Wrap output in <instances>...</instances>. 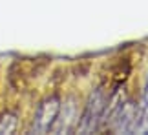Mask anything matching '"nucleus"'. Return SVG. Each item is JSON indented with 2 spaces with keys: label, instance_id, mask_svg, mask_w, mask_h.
<instances>
[{
  "label": "nucleus",
  "instance_id": "obj_2",
  "mask_svg": "<svg viewBox=\"0 0 148 135\" xmlns=\"http://www.w3.org/2000/svg\"><path fill=\"white\" fill-rule=\"evenodd\" d=\"M57 113H59V100L57 99H49V100H46V102H42L40 106H38L33 130L38 132V133H46L51 128V124L55 122Z\"/></svg>",
  "mask_w": 148,
  "mask_h": 135
},
{
  "label": "nucleus",
  "instance_id": "obj_3",
  "mask_svg": "<svg viewBox=\"0 0 148 135\" xmlns=\"http://www.w3.org/2000/svg\"><path fill=\"white\" fill-rule=\"evenodd\" d=\"M16 128V119L15 115H4L0 119V133H13Z\"/></svg>",
  "mask_w": 148,
  "mask_h": 135
},
{
  "label": "nucleus",
  "instance_id": "obj_1",
  "mask_svg": "<svg viewBox=\"0 0 148 135\" xmlns=\"http://www.w3.org/2000/svg\"><path fill=\"white\" fill-rule=\"evenodd\" d=\"M104 102H106V99H104V93L99 91L92 95V99H90V102L86 106V111H84V117H82V122H81V126H79V130L81 132H92L95 126H97V122L101 119V113H102V110H104Z\"/></svg>",
  "mask_w": 148,
  "mask_h": 135
}]
</instances>
